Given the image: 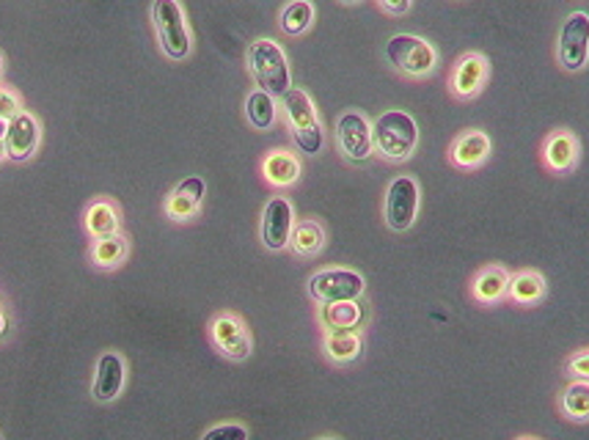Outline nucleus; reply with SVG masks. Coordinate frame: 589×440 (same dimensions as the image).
Masks as SVG:
<instances>
[{
    "label": "nucleus",
    "instance_id": "nucleus-13",
    "mask_svg": "<svg viewBox=\"0 0 589 440\" xmlns=\"http://www.w3.org/2000/svg\"><path fill=\"white\" fill-rule=\"evenodd\" d=\"M294 229V209L287 196H273L270 201L262 209V223H259V238L262 245L273 254L287 251L289 238Z\"/></svg>",
    "mask_w": 589,
    "mask_h": 440
},
{
    "label": "nucleus",
    "instance_id": "nucleus-30",
    "mask_svg": "<svg viewBox=\"0 0 589 440\" xmlns=\"http://www.w3.org/2000/svg\"><path fill=\"white\" fill-rule=\"evenodd\" d=\"M20 111H25V107H23V100H20L18 91L7 89V85H0V119L12 121L14 116L20 114Z\"/></svg>",
    "mask_w": 589,
    "mask_h": 440
},
{
    "label": "nucleus",
    "instance_id": "nucleus-18",
    "mask_svg": "<svg viewBox=\"0 0 589 440\" xmlns=\"http://www.w3.org/2000/svg\"><path fill=\"white\" fill-rule=\"evenodd\" d=\"M259 174L265 180V185H270L273 190H289L301 182L303 176V163L301 158L289 149H270V152L262 158Z\"/></svg>",
    "mask_w": 589,
    "mask_h": 440
},
{
    "label": "nucleus",
    "instance_id": "nucleus-16",
    "mask_svg": "<svg viewBox=\"0 0 589 440\" xmlns=\"http://www.w3.org/2000/svg\"><path fill=\"white\" fill-rule=\"evenodd\" d=\"M83 232L91 240L125 232V215H122L119 201L111 196H96L94 201H89L83 212Z\"/></svg>",
    "mask_w": 589,
    "mask_h": 440
},
{
    "label": "nucleus",
    "instance_id": "nucleus-39",
    "mask_svg": "<svg viewBox=\"0 0 589 440\" xmlns=\"http://www.w3.org/2000/svg\"><path fill=\"white\" fill-rule=\"evenodd\" d=\"M320 440H336V438H320Z\"/></svg>",
    "mask_w": 589,
    "mask_h": 440
},
{
    "label": "nucleus",
    "instance_id": "nucleus-17",
    "mask_svg": "<svg viewBox=\"0 0 589 440\" xmlns=\"http://www.w3.org/2000/svg\"><path fill=\"white\" fill-rule=\"evenodd\" d=\"M127 383V363L119 352H103L96 361L94 385H91V396L103 405H111L122 396Z\"/></svg>",
    "mask_w": 589,
    "mask_h": 440
},
{
    "label": "nucleus",
    "instance_id": "nucleus-11",
    "mask_svg": "<svg viewBox=\"0 0 589 440\" xmlns=\"http://www.w3.org/2000/svg\"><path fill=\"white\" fill-rule=\"evenodd\" d=\"M207 196V182L201 176H185L176 182L163 198V215L176 223V227H187L193 220H199L201 207H205Z\"/></svg>",
    "mask_w": 589,
    "mask_h": 440
},
{
    "label": "nucleus",
    "instance_id": "nucleus-5",
    "mask_svg": "<svg viewBox=\"0 0 589 440\" xmlns=\"http://www.w3.org/2000/svg\"><path fill=\"white\" fill-rule=\"evenodd\" d=\"M152 25L158 34L160 53L169 61H187L193 53V36L187 28L185 9L180 0H154L152 3Z\"/></svg>",
    "mask_w": 589,
    "mask_h": 440
},
{
    "label": "nucleus",
    "instance_id": "nucleus-37",
    "mask_svg": "<svg viewBox=\"0 0 589 440\" xmlns=\"http://www.w3.org/2000/svg\"><path fill=\"white\" fill-rule=\"evenodd\" d=\"M339 3H347V7H353V3H361V0H339Z\"/></svg>",
    "mask_w": 589,
    "mask_h": 440
},
{
    "label": "nucleus",
    "instance_id": "nucleus-8",
    "mask_svg": "<svg viewBox=\"0 0 589 440\" xmlns=\"http://www.w3.org/2000/svg\"><path fill=\"white\" fill-rule=\"evenodd\" d=\"M367 292V281L361 273L347 267H331L309 278V298L317 305L342 303V300H361Z\"/></svg>",
    "mask_w": 589,
    "mask_h": 440
},
{
    "label": "nucleus",
    "instance_id": "nucleus-3",
    "mask_svg": "<svg viewBox=\"0 0 589 440\" xmlns=\"http://www.w3.org/2000/svg\"><path fill=\"white\" fill-rule=\"evenodd\" d=\"M245 63H249L256 89L267 91L276 100H281L292 89V72H289L287 56H284L281 45H276L273 39L251 42L249 53H245Z\"/></svg>",
    "mask_w": 589,
    "mask_h": 440
},
{
    "label": "nucleus",
    "instance_id": "nucleus-1",
    "mask_svg": "<svg viewBox=\"0 0 589 440\" xmlns=\"http://www.w3.org/2000/svg\"><path fill=\"white\" fill-rule=\"evenodd\" d=\"M374 154L385 163H405L419 147V125L405 111H383L372 125Z\"/></svg>",
    "mask_w": 589,
    "mask_h": 440
},
{
    "label": "nucleus",
    "instance_id": "nucleus-34",
    "mask_svg": "<svg viewBox=\"0 0 589 440\" xmlns=\"http://www.w3.org/2000/svg\"><path fill=\"white\" fill-rule=\"evenodd\" d=\"M7 130H9V121L0 119V141H3V136H7Z\"/></svg>",
    "mask_w": 589,
    "mask_h": 440
},
{
    "label": "nucleus",
    "instance_id": "nucleus-40",
    "mask_svg": "<svg viewBox=\"0 0 589 440\" xmlns=\"http://www.w3.org/2000/svg\"><path fill=\"white\" fill-rule=\"evenodd\" d=\"M0 440H3V438H0Z\"/></svg>",
    "mask_w": 589,
    "mask_h": 440
},
{
    "label": "nucleus",
    "instance_id": "nucleus-33",
    "mask_svg": "<svg viewBox=\"0 0 589 440\" xmlns=\"http://www.w3.org/2000/svg\"><path fill=\"white\" fill-rule=\"evenodd\" d=\"M7 327H9V320H7V309H3V303H0V336L7 334Z\"/></svg>",
    "mask_w": 589,
    "mask_h": 440
},
{
    "label": "nucleus",
    "instance_id": "nucleus-2",
    "mask_svg": "<svg viewBox=\"0 0 589 440\" xmlns=\"http://www.w3.org/2000/svg\"><path fill=\"white\" fill-rule=\"evenodd\" d=\"M281 111L284 119H287L289 136H292L294 147L301 149V154L314 158V154L323 152L325 143L323 121H320L317 107H314L309 91L289 89L287 94L281 96Z\"/></svg>",
    "mask_w": 589,
    "mask_h": 440
},
{
    "label": "nucleus",
    "instance_id": "nucleus-6",
    "mask_svg": "<svg viewBox=\"0 0 589 440\" xmlns=\"http://www.w3.org/2000/svg\"><path fill=\"white\" fill-rule=\"evenodd\" d=\"M419 201L421 190L419 182L411 174L397 176L391 180V185L385 187V201H383V220L391 232L405 234L414 229L416 215H419Z\"/></svg>",
    "mask_w": 589,
    "mask_h": 440
},
{
    "label": "nucleus",
    "instance_id": "nucleus-19",
    "mask_svg": "<svg viewBox=\"0 0 589 440\" xmlns=\"http://www.w3.org/2000/svg\"><path fill=\"white\" fill-rule=\"evenodd\" d=\"M490 136L485 130H463L449 147V163L458 171H476L490 158Z\"/></svg>",
    "mask_w": 589,
    "mask_h": 440
},
{
    "label": "nucleus",
    "instance_id": "nucleus-32",
    "mask_svg": "<svg viewBox=\"0 0 589 440\" xmlns=\"http://www.w3.org/2000/svg\"><path fill=\"white\" fill-rule=\"evenodd\" d=\"M374 3L389 18H405L411 12V7H414V0H374Z\"/></svg>",
    "mask_w": 589,
    "mask_h": 440
},
{
    "label": "nucleus",
    "instance_id": "nucleus-29",
    "mask_svg": "<svg viewBox=\"0 0 589 440\" xmlns=\"http://www.w3.org/2000/svg\"><path fill=\"white\" fill-rule=\"evenodd\" d=\"M201 440H249V429L243 424H218V427L207 429Z\"/></svg>",
    "mask_w": 589,
    "mask_h": 440
},
{
    "label": "nucleus",
    "instance_id": "nucleus-9",
    "mask_svg": "<svg viewBox=\"0 0 589 440\" xmlns=\"http://www.w3.org/2000/svg\"><path fill=\"white\" fill-rule=\"evenodd\" d=\"M556 63L576 74L589 63V14L573 12L562 23L556 36Z\"/></svg>",
    "mask_w": 589,
    "mask_h": 440
},
{
    "label": "nucleus",
    "instance_id": "nucleus-28",
    "mask_svg": "<svg viewBox=\"0 0 589 440\" xmlns=\"http://www.w3.org/2000/svg\"><path fill=\"white\" fill-rule=\"evenodd\" d=\"M559 410L570 421H589V380H570L559 394Z\"/></svg>",
    "mask_w": 589,
    "mask_h": 440
},
{
    "label": "nucleus",
    "instance_id": "nucleus-38",
    "mask_svg": "<svg viewBox=\"0 0 589 440\" xmlns=\"http://www.w3.org/2000/svg\"><path fill=\"white\" fill-rule=\"evenodd\" d=\"M516 440H540V438H532V435H523V438H516Z\"/></svg>",
    "mask_w": 589,
    "mask_h": 440
},
{
    "label": "nucleus",
    "instance_id": "nucleus-14",
    "mask_svg": "<svg viewBox=\"0 0 589 440\" xmlns=\"http://www.w3.org/2000/svg\"><path fill=\"white\" fill-rule=\"evenodd\" d=\"M42 143V125L31 111H20L3 136V147H7V160L12 163H28Z\"/></svg>",
    "mask_w": 589,
    "mask_h": 440
},
{
    "label": "nucleus",
    "instance_id": "nucleus-21",
    "mask_svg": "<svg viewBox=\"0 0 589 440\" xmlns=\"http://www.w3.org/2000/svg\"><path fill=\"white\" fill-rule=\"evenodd\" d=\"M323 356L334 367H350L363 356L361 331H325L323 334Z\"/></svg>",
    "mask_w": 589,
    "mask_h": 440
},
{
    "label": "nucleus",
    "instance_id": "nucleus-36",
    "mask_svg": "<svg viewBox=\"0 0 589 440\" xmlns=\"http://www.w3.org/2000/svg\"><path fill=\"white\" fill-rule=\"evenodd\" d=\"M3 69H7V61H3V56H0V78H3Z\"/></svg>",
    "mask_w": 589,
    "mask_h": 440
},
{
    "label": "nucleus",
    "instance_id": "nucleus-26",
    "mask_svg": "<svg viewBox=\"0 0 589 440\" xmlns=\"http://www.w3.org/2000/svg\"><path fill=\"white\" fill-rule=\"evenodd\" d=\"M314 3L312 0H289L278 14V28L284 36H303L314 25Z\"/></svg>",
    "mask_w": 589,
    "mask_h": 440
},
{
    "label": "nucleus",
    "instance_id": "nucleus-35",
    "mask_svg": "<svg viewBox=\"0 0 589 440\" xmlns=\"http://www.w3.org/2000/svg\"><path fill=\"white\" fill-rule=\"evenodd\" d=\"M7 160V147H3V141H0V163Z\"/></svg>",
    "mask_w": 589,
    "mask_h": 440
},
{
    "label": "nucleus",
    "instance_id": "nucleus-23",
    "mask_svg": "<svg viewBox=\"0 0 589 440\" xmlns=\"http://www.w3.org/2000/svg\"><path fill=\"white\" fill-rule=\"evenodd\" d=\"M325 243H328V234H325L323 223L314 218H303L294 220L292 238H289L287 248L292 251V256L298 259H314L325 251Z\"/></svg>",
    "mask_w": 589,
    "mask_h": 440
},
{
    "label": "nucleus",
    "instance_id": "nucleus-7",
    "mask_svg": "<svg viewBox=\"0 0 589 440\" xmlns=\"http://www.w3.org/2000/svg\"><path fill=\"white\" fill-rule=\"evenodd\" d=\"M336 149L342 158L353 165H363L372 160L374 141H372V121L361 111H345L339 114L334 127Z\"/></svg>",
    "mask_w": 589,
    "mask_h": 440
},
{
    "label": "nucleus",
    "instance_id": "nucleus-4",
    "mask_svg": "<svg viewBox=\"0 0 589 440\" xmlns=\"http://www.w3.org/2000/svg\"><path fill=\"white\" fill-rule=\"evenodd\" d=\"M385 61L408 80H427L438 69V53L427 39L414 34H394L385 42Z\"/></svg>",
    "mask_w": 589,
    "mask_h": 440
},
{
    "label": "nucleus",
    "instance_id": "nucleus-24",
    "mask_svg": "<svg viewBox=\"0 0 589 440\" xmlns=\"http://www.w3.org/2000/svg\"><path fill=\"white\" fill-rule=\"evenodd\" d=\"M317 322L323 325V331H358L367 322V309H363L361 300L320 305Z\"/></svg>",
    "mask_w": 589,
    "mask_h": 440
},
{
    "label": "nucleus",
    "instance_id": "nucleus-25",
    "mask_svg": "<svg viewBox=\"0 0 589 440\" xmlns=\"http://www.w3.org/2000/svg\"><path fill=\"white\" fill-rule=\"evenodd\" d=\"M245 119L254 130L267 132L276 127L278 121V102L276 96L267 94V91L254 89L249 96H245Z\"/></svg>",
    "mask_w": 589,
    "mask_h": 440
},
{
    "label": "nucleus",
    "instance_id": "nucleus-27",
    "mask_svg": "<svg viewBox=\"0 0 589 440\" xmlns=\"http://www.w3.org/2000/svg\"><path fill=\"white\" fill-rule=\"evenodd\" d=\"M507 298L518 305H538L545 298V278L538 270L512 273Z\"/></svg>",
    "mask_w": 589,
    "mask_h": 440
},
{
    "label": "nucleus",
    "instance_id": "nucleus-15",
    "mask_svg": "<svg viewBox=\"0 0 589 440\" xmlns=\"http://www.w3.org/2000/svg\"><path fill=\"white\" fill-rule=\"evenodd\" d=\"M581 160V143L576 132L570 130H551L543 141V165L554 176H570L578 169Z\"/></svg>",
    "mask_w": 589,
    "mask_h": 440
},
{
    "label": "nucleus",
    "instance_id": "nucleus-12",
    "mask_svg": "<svg viewBox=\"0 0 589 440\" xmlns=\"http://www.w3.org/2000/svg\"><path fill=\"white\" fill-rule=\"evenodd\" d=\"M487 80H490V61L485 53H463L449 74V91L454 100L471 102L485 91Z\"/></svg>",
    "mask_w": 589,
    "mask_h": 440
},
{
    "label": "nucleus",
    "instance_id": "nucleus-20",
    "mask_svg": "<svg viewBox=\"0 0 589 440\" xmlns=\"http://www.w3.org/2000/svg\"><path fill=\"white\" fill-rule=\"evenodd\" d=\"M510 276L512 273L501 265H485L471 281V294H474L476 303L482 305H496L507 298V289H510Z\"/></svg>",
    "mask_w": 589,
    "mask_h": 440
},
{
    "label": "nucleus",
    "instance_id": "nucleus-22",
    "mask_svg": "<svg viewBox=\"0 0 589 440\" xmlns=\"http://www.w3.org/2000/svg\"><path fill=\"white\" fill-rule=\"evenodd\" d=\"M130 259V238L125 232L111 234V238L91 240L89 245V262L96 270H119L125 262Z\"/></svg>",
    "mask_w": 589,
    "mask_h": 440
},
{
    "label": "nucleus",
    "instance_id": "nucleus-31",
    "mask_svg": "<svg viewBox=\"0 0 589 440\" xmlns=\"http://www.w3.org/2000/svg\"><path fill=\"white\" fill-rule=\"evenodd\" d=\"M565 369L573 380H589V350L573 352V356L567 358Z\"/></svg>",
    "mask_w": 589,
    "mask_h": 440
},
{
    "label": "nucleus",
    "instance_id": "nucleus-10",
    "mask_svg": "<svg viewBox=\"0 0 589 440\" xmlns=\"http://www.w3.org/2000/svg\"><path fill=\"white\" fill-rule=\"evenodd\" d=\"M210 341L229 361H249L251 352H254V339H251L249 325H245L243 316L232 314V311H221V314L212 316Z\"/></svg>",
    "mask_w": 589,
    "mask_h": 440
}]
</instances>
